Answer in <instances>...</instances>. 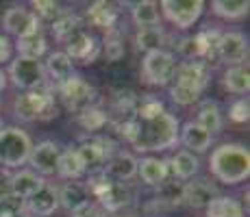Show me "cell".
Here are the masks:
<instances>
[{
    "label": "cell",
    "mask_w": 250,
    "mask_h": 217,
    "mask_svg": "<svg viewBox=\"0 0 250 217\" xmlns=\"http://www.w3.org/2000/svg\"><path fill=\"white\" fill-rule=\"evenodd\" d=\"M115 128L137 152H161L179 141V119L157 98L137 100L135 113L118 122Z\"/></svg>",
    "instance_id": "6da1fadb"
},
{
    "label": "cell",
    "mask_w": 250,
    "mask_h": 217,
    "mask_svg": "<svg viewBox=\"0 0 250 217\" xmlns=\"http://www.w3.org/2000/svg\"><path fill=\"white\" fill-rule=\"evenodd\" d=\"M209 170L224 185H239L250 176L248 148L239 143H222L211 152Z\"/></svg>",
    "instance_id": "7a4b0ae2"
},
{
    "label": "cell",
    "mask_w": 250,
    "mask_h": 217,
    "mask_svg": "<svg viewBox=\"0 0 250 217\" xmlns=\"http://www.w3.org/2000/svg\"><path fill=\"white\" fill-rule=\"evenodd\" d=\"M13 113L20 122H37V119H52L57 118V102L50 85H42L33 91L20 94L13 102Z\"/></svg>",
    "instance_id": "3957f363"
},
{
    "label": "cell",
    "mask_w": 250,
    "mask_h": 217,
    "mask_svg": "<svg viewBox=\"0 0 250 217\" xmlns=\"http://www.w3.org/2000/svg\"><path fill=\"white\" fill-rule=\"evenodd\" d=\"M33 141L22 128L7 126L0 130V165L16 170V167L28 163Z\"/></svg>",
    "instance_id": "277c9868"
},
{
    "label": "cell",
    "mask_w": 250,
    "mask_h": 217,
    "mask_svg": "<svg viewBox=\"0 0 250 217\" xmlns=\"http://www.w3.org/2000/svg\"><path fill=\"white\" fill-rule=\"evenodd\" d=\"M174 72H176V61L172 57V52L167 50H152L146 52L142 61V79L150 85L157 87H166L172 83L174 79Z\"/></svg>",
    "instance_id": "5b68a950"
},
{
    "label": "cell",
    "mask_w": 250,
    "mask_h": 217,
    "mask_svg": "<svg viewBox=\"0 0 250 217\" xmlns=\"http://www.w3.org/2000/svg\"><path fill=\"white\" fill-rule=\"evenodd\" d=\"M9 79L16 87L26 91H33L37 87L46 85L44 63L40 59H26V57H16L9 65Z\"/></svg>",
    "instance_id": "8992f818"
},
{
    "label": "cell",
    "mask_w": 250,
    "mask_h": 217,
    "mask_svg": "<svg viewBox=\"0 0 250 217\" xmlns=\"http://www.w3.org/2000/svg\"><path fill=\"white\" fill-rule=\"evenodd\" d=\"M57 91H59L63 104L72 111V113H81V111L89 109L96 100L94 87H91L83 76H76V74L65 80L63 85L57 87Z\"/></svg>",
    "instance_id": "52a82bcc"
},
{
    "label": "cell",
    "mask_w": 250,
    "mask_h": 217,
    "mask_svg": "<svg viewBox=\"0 0 250 217\" xmlns=\"http://www.w3.org/2000/svg\"><path fill=\"white\" fill-rule=\"evenodd\" d=\"M161 9H163V16L176 28H189L203 16L205 4L200 0H163Z\"/></svg>",
    "instance_id": "ba28073f"
},
{
    "label": "cell",
    "mask_w": 250,
    "mask_h": 217,
    "mask_svg": "<svg viewBox=\"0 0 250 217\" xmlns=\"http://www.w3.org/2000/svg\"><path fill=\"white\" fill-rule=\"evenodd\" d=\"M2 26L7 33L16 35L18 39H24V37H31L35 33H40V18L31 11V9L24 7H11L4 11L2 16Z\"/></svg>",
    "instance_id": "9c48e42d"
},
{
    "label": "cell",
    "mask_w": 250,
    "mask_h": 217,
    "mask_svg": "<svg viewBox=\"0 0 250 217\" xmlns=\"http://www.w3.org/2000/svg\"><path fill=\"white\" fill-rule=\"evenodd\" d=\"M218 59L230 67L244 65V61L248 59V39L237 31L222 33L218 41Z\"/></svg>",
    "instance_id": "30bf717a"
},
{
    "label": "cell",
    "mask_w": 250,
    "mask_h": 217,
    "mask_svg": "<svg viewBox=\"0 0 250 217\" xmlns=\"http://www.w3.org/2000/svg\"><path fill=\"white\" fill-rule=\"evenodd\" d=\"M209 79H211V72L203 61H185V63L176 65L174 79L172 80H174L176 85L189 87V89L203 94L205 87L209 85Z\"/></svg>",
    "instance_id": "8fae6325"
},
{
    "label": "cell",
    "mask_w": 250,
    "mask_h": 217,
    "mask_svg": "<svg viewBox=\"0 0 250 217\" xmlns=\"http://www.w3.org/2000/svg\"><path fill=\"white\" fill-rule=\"evenodd\" d=\"M59 157H61V150H59V146H57L55 141H40L37 146L31 148L28 163H31V167H33V172L35 174L50 176V174H57Z\"/></svg>",
    "instance_id": "7c38bea8"
},
{
    "label": "cell",
    "mask_w": 250,
    "mask_h": 217,
    "mask_svg": "<svg viewBox=\"0 0 250 217\" xmlns=\"http://www.w3.org/2000/svg\"><path fill=\"white\" fill-rule=\"evenodd\" d=\"M103 174H104V178H107V180L126 185V180H131V178L137 174V158L133 157L131 152L118 150L103 165Z\"/></svg>",
    "instance_id": "4fadbf2b"
},
{
    "label": "cell",
    "mask_w": 250,
    "mask_h": 217,
    "mask_svg": "<svg viewBox=\"0 0 250 217\" xmlns=\"http://www.w3.org/2000/svg\"><path fill=\"white\" fill-rule=\"evenodd\" d=\"M218 196V187L207 178H196V180L183 185V204L194 206V209H203Z\"/></svg>",
    "instance_id": "5bb4252c"
},
{
    "label": "cell",
    "mask_w": 250,
    "mask_h": 217,
    "mask_svg": "<svg viewBox=\"0 0 250 217\" xmlns=\"http://www.w3.org/2000/svg\"><path fill=\"white\" fill-rule=\"evenodd\" d=\"M63 46H65V55H68L70 59L83 61V63H91V61L98 57V50H100L96 39L91 35H87L85 31L74 33L68 41H63Z\"/></svg>",
    "instance_id": "9a60e30c"
},
{
    "label": "cell",
    "mask_w": 250,
    "mask_h": 217,
    "mask_svg": "<svg viewBox=\"0 0 250 217\" xmlns=\"http://www.w3.org/2000/svg\"><path fill=\"white\" fill-rule=\"evenodd\" d=\"M26 204V211L37 217H48L52 215L57 209H59V196H57V189L50 185H44L37 194H33L28 200H24Z\"/></svg>",
    "instance_id": "2e32d148"
},
{
    "label": "cell",
    "mask_w": 250,
    "mask_h": 217,
    "mask_svg": "<svg viewBox=\"0 0 250 217\" xmlns=\"http://www.w3.org/2000/svg\"><path fill=\"white\" fill-rule=\"evenodd\" d=\"M44 74L48 76L50 85L59 87L74 76V63H72V59L65 52H52V55H48L44 63Z\"/></svg>",
    "instance_id": "e0dca14e"
},
{
    "label": "cell",
    "mask_w": 250,
    "mask_h": 217,
    "mask_svg": "<svg viewBox=\"0 0 250 217\" xmlns=\"http://www.w3.org/2000/svg\"><path fill=\"white\" fill-rule=\"evenodd\" d=\"M42 187H44V180L33 170H20V172L11 174V178H9V189H11V194L16 197H22V200H28V197L33 194H37Z\"/></svg>",
    "instance_id": "ac0fdd59"
},
{
    "label": "cell",
    "mask_w": 250,
    "mask_h": 217,
    "mask_svg": "<svg viewBox=\"0 0 250 217\" xmlns=\"http://www.w3.org/2000/svg\"><path fill=\"white\" fill-rule=\"evenodd\" d=\"M137 174L146 185L159 187L167 180L170 167H167V161H163V158L146 157V158H142V161H137Z\"/></svg>",
    "instance_id": "d6986e66"
},
{
    "label": "cell",
    "mask_w": 250,
    "mask_h": 217,
    "mask_svg": "<svg viewBox=\"0 0 250 217\" xmlns=\"http://www.w3.org/2000/svg\"><path fill=\"white\" fill-rule=\"evenodd\" d=\"M179 139L185 143L187 152H207L213 141V137L196 122H187L183 128H179Z\"/></svg>",
    "instance_id": "ffe728a7"
},
{
    "label": "cell",
    "mask_w": 250,
    "mask_h": 217,
    "mask_svg": "<svg viewBox=\"0 0 250 217\" xmlns=\"http://www.w3.org/2000/svg\"><path fill=\"white\" fill-rule=\"evenodd\" d=\"M76 152H79V157H81V161H83L85 170H91V172L103 170V165L107 163L104 148H103V139H100V137L85 139V141L76 148Z\"/></svg>",
    "instance_id": "44dd1931"
},
{
    "label": "cell",
    "mask_w": 250,
    "mask_h": 217,
    "mask_svg": "<svg viewBox=\"0 0 250 217\" xmlns=\"http://www.w3.org/2000/svg\"><path fill=\"white\" fill-rule=\"evenodd\" d=\"M57 196H59V206H63L68 213H74L89 202V191L81 182H65L61 189H57Z\"/></svg>",
    "instance_id": "7402d4cb"
},
{
    "label": "cell",
    "mask_w": 250,
    "mask_h": 217,
    "mask_svg": "<svg viewBox=\"0 0 250 217\" xmlns=\"http://www.w3.org/2000/svg\"><path fill=\"white\" fill-rule=\"evenodd\" d=\"M87 20L94 24V26L103 28V31H115V22H118V9L113 7L111 2H91L87 9Z\"/></svg>",
    "instance_id": "603a6c76"
},
{
    "label": "cell",
    "mask_w": 250,
    "mask_h": 217,
    "mask_svg": "<svg viewBox=\"0 0 250 217\" xmlns=\"http://www.w3.org/2000/svg\"><path fill=\"white\" fill-rule=\"evenodd\" d=\"M198 165H200L198 158L187 150L176 152L174 157L167 161V167H170V172L174 174L176 180H191V178L196 176V172H198Z\"/></svg>",
    "instance_id": "cb8c5ba5"
},
{
    "label": "cell",
    "mask_w": 250,
    "mask_h": 217,
    "mask_svg": "<svg viewBox=\"0 0 250 217\" xmlns=\"http://www.w3.org/2000/svg\"><path fill=\"white\" fill-rule=\"evenodd\" d=\"M207 217H244V206L230 196H218L205 206Z\"/></svg>",
    "instance_id": "d4e9b609"
},
{
    "label": "cell",
    "mask_w": 250,
    "mask_h": 217,
    "mask_svg": "<svg viewBox=\"0 0 250 217\" xmlns=\"http://www.w3.org/2000/svg\"><path fill=\"white\" fill-rule=\"evenodd\" d=\"M196 124H200L211 137H213L215 133H220V128H222V113H220V107L215 100H205V102L200 104Z\"/></svg>",
    "instance_id": "484cf974"
},
{
    "label": "cell",
    "mask_w": 250,
    "mask_h": 217,
    "mask_svg": "<svg viewBox=\"0 0 250 217\" xmlns=\"http://www.w3.org/2000/svg\"><path fill=\"white\" fill-rule=\"evenodd\" d=\"M57 174L68 178V180H76V178H81L85 174V165H83V161H81L76 148H68L65 152H61L59 165H57Z\"/></svg>",
    "instance_id": "4316f807"
},
{
    "label": "cell",
    "mask_w": 250,
    "mask_h": 217,
    "mask_svg": "<svg viewBox=\"0 0 250 217\" xmlns=\"http://www.w3.org/2000/svg\"><path fill=\"white\" fill-rule=\"evenodd\" d=\"M248 0H215L211 2V11L224 20H239V18L248 16Z\"/></svg>",
    "instance_id": "83f0119b"
},
{
    "label": "cell",
    "mask_w": 250,
    "mask_h": 217,
    "mask_svg": "<svg viewBox=\"0 0 250 217\" xmlns=\"http://www.w3.org/2000/svg\"><path fill=\"white\" fill-rule=\"evenodd\" d=\"M133 13V22L139 28H148V26H159V4L152 0H144V2H135L131 9Z\"/></svg>",
    "instance_id": "f1b7e54d"
},
{
    "label": "cell",
    "mask_w": 250,
    "mask_h": 217,
    "mask_svg": "<svg viewBox=\"0 0 250 217\" xmlns=\"http://www.w3.org/2000/svg\"><path fill=\"white\" fill-rule=\"evenodd\" d=\"M163 43H166V33H163L161 26L139 28L137 35H135V46H137V50H144V52L161 50Z\"/></svg>",
    "instance_id": "f546056e"
},
{
    "label": "cell",
    "mask_w": 250,
    "mask_h": 217,
    "mask_svg": "<svg viewBox=\"0 0 250 217\" xmlns=\"http://www.w3.org/2000/svg\"><path fill=\"white\" fill-rule=\"evenodd\" d=\"M224 87H227L230 94H237V96L248 94V89H250L248 67H244V65L229 67L227 74H224Z\"/></svg>",
    "instance_id": "4dcf8cb0"
},
{
    "label": "cell",
    "mask_w": 250,
    "mask_h": 217,
    "mask_svg": "<svg viewBox=\"0 0 250 217\" xmlns=\"http://www.w3.org/2000/svg\"><path fill=\"white\" fill-rule=\"evenodd\" d=\"M83 31V22H81L79 16H74V13H65V16H61L57 22H52V35H55L57 41H68L74 33Z\"/></svg>",
    "instance_id": "1f68e13d"
},
{
    "label": "cell",
    "mask_w": 250,
    "mask_h": 217,
    "mask_svg": "<svg viewBox=\"0 0 250 217\" xmlns=\"http://www.w3.org/2000/svg\"><path fill=\"white\" fill-rule=\"evenodd\" d=\"M16 48H18V52H20L18 57H26V59H40V57L46 52L48 43H46V37L42 35V31H40V33H35V35H31V37L18 39Z\"/></svg>",
    "instance_id": "d6a6232c"
},
{
    "label": "cell",
    "mask_w": 250,
    "mask_h": 217,
    "mask_svg": "<svg viewBox=\"0 0 250 217\" xmlns=\"http://www.w3.org/2000/svg\"><path fill=\"white\" fill-rule=\"evenodd\" d=\"M159 202L167 206H179L183 204V182L181 180H166L159 185Z\"/></svg>",
    "instance_id": "836d02e7"
},
{
    "label": "cell",
    "mask_w": 250,
    "mask_h": 217,
    "mask_svg": "<svg viewBox=\"0 0 250 217\" xmlns=\"http://www.w3.org/2000/svg\"><path fill=\"white\" fill-rule=\"evenodd\" d=\"M79 124L85 130H100L107 124V113L98 107H89L79 113Z\"/></svg>",
    "instance_id": "e575fe53"
},
{
    "label": "cell",
    "mask_w": 250,
    "mask_h": 217,
    "mask_svg": "<svg viewBox=\"0 0 250 217\" xmlns=\"http://www.w3.org/2000/svg\"><path fill=\"white\" fill-rule=\"evenodd\" d=\"M33 7H35V16L37 18H44V20H50V22H57L61 16H65V9H61L59 2H52V0H35L33 2Z\"/></svg>",
    "instance_id": "d590c367"
},
{
    "label": "cell",
    "mask_w": 250,
    "mask_h": 217,
    "mask_svg": "<svg viewBox=\"0 0 250 217\" xmlns=\"http://www.w3.org/2000/svg\"><path fill=\"white\" fill-rule=\"evenodd\" d=\"M103 48H104V55H107L109 61H120L124 55H126V48H124V41H122V37H120L118 31L107 33Z\"/></svg>",
    "instance_id": "8d00e7d4"
},
{
    "label": "cell",
    "mask_w": 250,
    "mask_h": 217,
    "mask_svg": "<svg viewBox=\"0 0 250 217\" xmlns=\"http://www.w3.org/2000/svg\"><path fill=\"white\" fill-rule=\"evenodd\" d=\"M26 215V204L22 197H16L13 194L0 197V217H24Z\"/></svg>",
    "instance_id": "74e56055"
},
{
    "label": "cell",
    "mask_w": 250,
    "mask_h": 217,
    "mask_svg": "<svg viewBox=\"0 0 250 217\" xmlns=\"http://www.w3.org/2000/svg\"><path fill=\"white\" fill-rule=\"evenodd\" d=\"M170 98L174 100L176 104H181V107H189V104L198 102L200 94L194 89H189V87H183V85H172L170 87Z\"/></svg>",
    "instance_id": "f35d334b"
},
{
    "label": "cell",
    "mask_w": 250,
    "mask_h": 217,
    "mask_svg": "<svg viewBox=\"0 0 250 217\" xmlns=\"http://www.w3.org/2000/svg\"><path fill=\"white\" fill-rule=\"evenodd\" d=\"M229 118L237 124H246L248 118H250V104H248V98H239L230 104L229 109Z\"/></svg>",
    "instance_id": "ab89813d"
},
{
    "label": "cell",
    "mask_w": 250,
    "mask_h": 217,
    "mask_svg": "<svg viewBox=\"0 0 250 217\" xmlns=\"http://www.w3.org/2000/svg\"><path fill=\"white\" fill-rule=\"evenodd\" d=\"M104 215L107 213H104L96 202H87V204H83L81 209H76L74 213H70V217H104Z\"/></svg>",
    "instance_id": "60d3db41"
},
{
    "label": "cell",
    "mask_w": 250,
    "mask_h": 217,
    "mask_svg": "<svg viewBox=\"0 0 250 217\" xmlns=\"http://www.w3.org/2000/svg\"><path fill=\"white\" fill-rule=\"evenodd\" d=\"M11 59V41L4 35H0V63Z\"/></svg>",
    "instance_id": "b9f144b4"
},
{
    "label": "cell",
    "mask_w": 250,
    "mask_h": 217,
    "mask_svg": "<svg viewBox=\"0 0 250 217\" xmlns=\"http://www.w3.org/2000/svg\"><path fill=\"white\" fill-rule=\"evenodd\" d=\"M4 87H7V74L0 70V91H4Z\"/></svg>",
    "instance_id": "7bdbcfd3"
},
{
    "label": "cell",
    "mask_w": 250,
    "mask_h": 217,
    "mask_svg": "<svg viewBox=\"0 0 250 217\" xmlns=\"http://www.w3.org/2000/svg\"><path fill=\"white\" fill-rule=\"evenodd\" d=\"M109 217H137V215H133V213H113Z\"/></svg>",
    "instance_id": "ee69618b"
},
{
    "label": "cell",
    "mask_w": 250,
    "mask_h": 217,
    "mask_svg": "<svg viewBox=\"0 0 250 217\" xmlns=\"http://www.w3.org/2000/svg\"><path fill=\"white\" fill-rule=\"evenodd\" d=\"M0 130H2V122H0Z\"/></svg>",
    "instance_id": "f6af8a7d"
},
{
    "label": "cell",
    "mask_w": 250,
    "mask_h": 217,
    "mask_svg": "<svg viewBox=\"0 0 250 217\" xmlns=\"http://www.w3.org/2000/svg\"><path fill=\"white\" fill-rule=\"evenodd\" d=\"M24 217H31V215H24Z\"/></svg>",
    "instance_id": "bcb514c9"
},
{
    "label": "cell",
    "mask_w": 250,
    "mask_h": 217,
    "mask_svg": "<svg viewBox=\"0 0 250 217\" xmlns=\"http://www.w3.org/2000/svg\"><path fill=\"white\" fill-rule=\"evenodd\" d=\"M104 217H109V215H104Z\"/></svg>",
    "instance_id": "7dc6e473"
},
{
    "label": "cell",
    "mask_w": 250,
    "mask_h": 217,
    "mask_svg": "<svg viewBox=\"0 0 250 217\" xmlns=\"http://www.w3.org/2000/svg\"><path fill=\"white\" fill-rule=\"evenodd\" d=\"M0 167H2V165H0Z\"/></svg>",
    "instance_id": "c3c4849f"
}]
</instances>
